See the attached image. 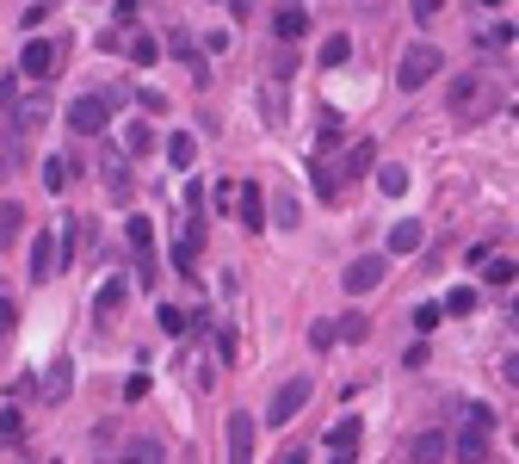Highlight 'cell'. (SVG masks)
<instances>
[{
  "label": "cell",
  "instance_id": "cell-1",
  "mask_svg": "<svg viewBox=\"0 0 519 464\" xmlns=\"http://www.w3.org/2000/svg\"><path fill=\"white\" fill-rule=\"evenodd\" d=\"M488 428H495L488 409H464V428L451 433V459L457 464H488Z\"/></svg>",
  "mask_w": 519,
  "mask_h": 464
},
{
  "label": "cell",
  "instance_id": "cell-2",
  "mask_svg": "<svg viewBox=\"0 0 519 464\" xmlns=\"http://www.w3.org/2000/svg\"><path fill=\"white\" fill-rule=\"evenodd\" d=\"M439 69H446V56H439L433 44H408V50H402V63H396V87H402V93H415V87H427Z\"/></svg>",
  "mask_w": 519,
  "mask_h": 464
},
{
  "label": "cell",
  "instance_id": "cell-3",
  "mask_svg": "<svg viewBox=\"0 0 519 464\" xmlns=\"http://www.w3.org/2000/svg\"><path fill=\"white\" fill-rule=\"evenodd\" d=\"M310 396H315V378H310V372L284 378V384H278V396H273V409H266V421H273V428H291V421L310 409Z\"/></svg>",
  "mask_w": 519,
  "mask_h": 464
},
{
  "label": "cell",
  "instance_id": "cell-4",
  "mask_svg": "<svg viewBox=\"0 0 519 464\" xmlns=\"http://www.w3.org/2000/svg\"><path fill=\"white\" fill-rule=\"evenodd\" d=\"M483 106H488V81L476 69H464V74H451L446 81V111L451 118H476Z\"/></svg>",
  "mask_w": 519,
  "mask_h": 464
},
{
  "label": "cell",
  "instance_id": "cell-5",
  "mask_svg": "<svg viewBox=\"0 0 519 464\" xmlns=\"http://www.w3.org/2000/svg\"><path fill=\"white\" fill-rule=\"evenodd\" d=\"M124 93H87V100H74L69 106V124L81 130V137H93V130H105L111 124V106H118Z\"/></svg>",
  "mask_w": 519,
  "mask_h": 464
},
{
  "label": "cell",
  "instance_id": "cell-6",
  "mask_svg": "<svg viewBox=\"0 0 519 464\" xmlns=\"http://www.w3.org/2000/svg\"><path fill=\"white\" fill-rule=\"evenodd\" d=\"M383 273H389V260H383V254H359V260H352V266L341 273L346 297H365V291H378V285H383Z\"/></svg>",
  "mask_w": 519,
  "mask_h": 464
},
{
  "label": "cell",
  "instance_id": "cell-7",
  "mask_svg": "<svg viewBox=\"0 0 519 464\" xmlns=\"http://www.w3.org/2000/svg\"><path fill=\"white\" fill-rule=\"evenodd\" d=\"M359 440H365V421H359V415L334 421V428H328V459H334V464H352V459H359Z\"/></svg>",
  "mask_w": 519,
  "mask_h": 464
},
{
  "label": "cell",
  "instance_id": "cell-8",
  "mask_svg": "<svg viewBox=\"0 0 519 464\" xmlns=\"http://www.w3.org/2000/svg\"><path fill=\"white\" fill-rule=\"evenodd\" d=\"M32 285H50V273H62V242H50V229H37V242H32Z\"/></svg>",
  "mask_w": 519,
  "mask_h": 464
},
{
  "label": "cell",
  "instance_id": "cell-9",
  "mask_svg": "<svg viewBox=\"0 0 519 464\" xmlns=\"http://www.w3.org/2000/svg\"><path fill=\"white\" fill-rule=\"evenodd\" d=\"M235 217H242L247 229H266V223H273V217H266V192H260L254 179H242V186H235Z\"/></svg>",
  "mask_w": 519,
  "mask_h": 464
},
{
  "label": "cell",
  "instance_id": "cell-10",
  "mask_svg": "<svg viewBox=\"0 0 519 464\" xmlns=\"http://www.w3.org/2000/svg\"><path fill=\"white\" fill-rule=\"evenodd\" d=\"M451 459V440H446V428H427V433H415V446H408V464H446Z\"/></svg>",
  "mask_w": 519,
  "mask_h": 464
},
{
  "label": "cell",
  "instance_id": "cell-11",
  "mask_svg": "<svg viewBox=\"0 0 519 464\" xmlns=\"http://www.w3.org/2000/svg\"><path fill=\"white\" fill-rule=\"evenodd\" d=\"M19 74H32V81H50V74H56V44L32 37V44H25V56H19Z\"/></svg>",
  "mask_w": 519,
  "mask_h": 464
},
{
  "label": "cell",
  "instance_id": "cell-12",
  "mask_svg": "<svg viewBox=\"0 0 519 464\" xmlns=\"http://www.w3.org/2000/svg\"><path fill=\"white\" fill-rule=\"evenodd\" d=\"M43 402H69V391H74V359H50V372H43Z\"/></svg>",
  "mask_w": 519,
  "mask_h": 464
},
{
  "label": "cell",
  "instance_id": "cell-13",
  "mask_svg": "<svg viewBox=\"0 0 519 464\" xmlns=\"http://www.w3.org/2000/svg\"><path fill=\"white\" fill-rule=\"evenodd\" d=\"M229 464H254V421H247V409L229 415Z\"/></svg>",
  "mask_w": 519,
  "mask_h": 464
},
{
  "label": "cell",
  "instance_id": "cell-14",
  "mask_svg": "<svg viewBox=\"0 0 519 464\" xmlns=\"http://www.w3.org/2000/svg\"><path fill=\"white\" fill-rule=\"evenodd\" d=\"M310 32V6H273V37L278 44H297Z\"/></svg>",
  "mask_w": 519,
  "mask_h": 464
},
{
  "label": "cell",
  "instance_id": "cell-15",
  "mask_svg": "<svg viewBox=\"0 0 519 464\" xmlns=\"http://www.w3.org/2000/svg\"><path fill=\"white\" fill-rule=\"evenodd\" d=\"M371 168H378V143H371V137H359V143L346 149V161L334 168V179H341V174H346V179H365Z\"/></svg>",
  "mask_w": 519,
  "mask_h": 464
},
{
  "label": "cell",
  "instance_id": "cell-16",
  "mask_svg": "<svg viewBox=\"0 0 519 464\" xmlns=\"http://www.w3.org/2000/svg\"><path fill=\"white\" fill-rule=\"evenodd\" d=\"M111 464H168V452H161V440H149V433H130L124 440V452Z\"/></svg>",
  "mask_w": 519,
  "mask_h": 464
},
{
  "label": "cell",
  "instance_id": "cell-17",
  "mask_svg": "<svg viewBox=\"0 0 519 464\" xmlns=\"http://www.w3.org/2000/svg\"><path fill=\"white\" fill-rule=\"evenodd\" d=\"M198 248H205V229H198V217H192V229H186V236L173 242V266H179L186 279L198 273Z\"/></svg>",
  "mask_w": 519,
  "mask_h": 464
},
{
  "label": "cell",
  "instance_id": "cell-18",
  "mask_svg": "<svg viewBox=\"0 0 519 464\" xmlns=\"http://www.w3.org/2000/svg\"><path fill=\"white\" fill-rule=\"evenodd\" d=\"M124 297H130V285H124V279H105V285L93 291V316H100V322H111L118 310H124Z\"/></svg>",
  "mask_w": 519,
  "mask_h": 464
},
{
  "label": "cell",
  "instance_id": "cell-19",
  "mask_svg": "<svg viewBox=\"0 0 519 464\" xmlns=\"http://www.w3.org/2000/svg\"><path fill=\"white\" fill-rule=\"evenodd\" d=\"M124 236H130V248H137L142 266H155V223H149V217H130V229H124Z\"/></svg>",
  "mask_w": 519,
  "mask_h": 464
},
{
  "label": "cell",
  "instance_id": "cell-20",
  "mask_svg": "<svg viewBox=\"0 0 519 464\" xmlns=\"http://www.w3.org/2000/svg\"><path fill=\"white\" fill-rule=\"evenodd\" d=\"M420 242H427V229H420L415 217H402V223H396V229H389V254H415Z\"/></svg>",
  "mask_w": 519,
  "mask_h": 464
},
{
  "label": "cell",
  "instance_id": "cell-21",
  "mask_svg": "<svg viewBox=\"0 0 519 464\" xmlns=\"http://www.w3.org/2000/svg\"><path fill=\"white\" fill-rule=\"evenodd\" d=\"M260 111H266V124H284L291 111H284V87L278 81H260Z\"/></svg>",
  "mask_w": 519,
  "mask_h": 464
},
{
  "label": "cell",
  "instance_id": "cell-22",
  "mask_svg": "<svg viewBox=\"0 0 519 464\" xmlns=\"http://www.w3.org/2000/svg\"><path fill=\"white\" fill-rule=\"evenodd\" d=\"M19 236H25V211H19V205H0V254L13 248Z\"/></svg>",
  "mask_w": 519,
  "mask_h": 464
},
{
  "label": "cell",
  "instance_id": "cell-23",
  "mask_svg": "<svg viewBox=\"0 0 519 464\" xmlns=\"http://www.w3.org/2000/svg\"><path fill=\"white\" fill-rule=\"evenodd\" d=\"M346 56H352V37H346V32H334L328 44H322V69H341Z\"/></svg>",
  "mask_w": 519,
  "mask_h": 464
},
{
  "label": "cell",
  "instance_id": "cell-24",
  "mask_svg": "<svg viewBox=\"0 0 519 464\" xmlns=\"http://www.w3.org/2000/svg\"><path fill=\"white\" fill-rule=\"evenodd\" d=\"M69 168H74V161H62V155H50V161H43V192H62V186H69Z\"/></svg>",
  "mask_w": 519,
  "mask_h": 464
},
{
  "label": "cell",
  "instance_id": "cell-25",
  "mask_svg": "<svg viewBox=\"0 0 519 464\" xmlns=\"http://www.w3.org/2000/svg\"><path fill=\"white\" fill-rule=\"evenodd\" d=\"M334 341H341V322H310V347L315 353H328Z\"/></svg>",
  "mask_w": 519,
  "mask_h": 464
},
{
  "label": "cell",
  "instance_id": "cell-26",
  "mask_svg": "<svg viewBox=\"0 0 519 464\" xmlns=\"http://www.w3.org/2000/svg\"><path fill=\"white\" fill-rule=\"evenodd\" d=\"M446 310H451V316H470V310H476V291H470V285H451L446 291Z\"/></svg>",
  "mask_w": 519,
  "mask_h": 464
},
{
  "label": "cell",
  "instance_id": "cell-27",
  "mask_svg": "<svg viewBox=\"0 0 519 464\" xmlns=\"http://www.w3.org/2000/svg\"><path fill=\"white\" fill-rule=\"evenodd\" d=\"M192 155H198V143H192V137L179 130V137L168 143V161H173V168H192Z\"/></svg>",
  "mask_w": 519,
  "mask_h": 464
},
{
  "label": "cell",
  "instance_id": "cell-28",
  "mask_svg": "<svg viewBox=\"0 0 519 464\" xmlns=\"http://www.w3.org/2000/svg\"><path fill=\"white\" fill-rule=\"evenodd\" d=\"M378 186L389 198H402V192H408V168H378Z\"/></svg>",
  "mask_w": 519,
  "mask_h": 464
},
{
  "label": "cell",
  "instance_id": "cell-29",
  "mask_svg": "<svg viewBox=\"0 0 519 464\" xmlns=\"http://www.w3.org/2000/svg\"><path fill=\"white\" fill-rule=\"evenodd\" d=\"M273 223L297 229V198H291V192H278V198H273Z\"/></svg>",
  "mask_w": 519,
  "mask_h": 464
},
{
  "label": "cell",
  "instance_id": "cell-30",
  "mask_svg": "<svg viewBox=\"0 0 519 464\" xmlns=\"http://www.w3.org/2000/svg\"><path fill=\"white\" fill-rule=\"evenodd\" d=\"M149 143H155L149 124H124V149H130V155H149Z\"/></svg>",
  "mask_w": 519,
  "mask_h": 464
},
{
  "label": "cell",
  "instance_id": "cell-31",
  "mask_svg": "<svg viewBox=\"0 0 519 464\" xmlns=\"http://www.w3.org/2000/svg\"><path fill=\"white\" fill-rule=\"evenodd\" d=\"M130 56H137L142 69H155V63H161V44H155V37H137V44H130Z\"/></svg>",
  "mask_w": 519,
  "mask_h": 464
},
{
  "label": "cell",
  "instance_id": "cell-32",
  "mask_svg": "<svg viewBox=\"0 0 519 464\" xmlns=\"http://www.w3.org/2000/svg\"><path fill=\"white\" fill-rule=\"evenodd\" d=\"M105 168H111V198H130V174H124V161H118V155H111V161H105Z\"/></svg>",
  "mask_w": 519,
  "mask_h": 464
},
{
  "label": "cell",
  "instance_id": "cell-33",
  "mask_svg": "<svg viewBox=\"0 0 519 464\" xmlns=\"http://www.w3.org/2000/svg\"><path fill=\"white\" fill-rule=\"evenodd\" d=\"M488 273V285H514L519 279V260H495V266H483Z\"/></svg>",
  "mask_w": 519,
  "mask_h": 464
},
{
  "label": "cell",
  "instance_id": "cell-34",
  "mask_svg": "<svg viewBox=\"0 0 519 464\" xmlns=\"http://www.w3.org/2000/svg\"><path fill=\"white\" fill-rule=\"evenodd\" d=\"M142 396H149V372H130L124 378V402H142Z\"/></svg>",
  "mask_w": 519,
  "mask_h": 464
},
{
  "label": "cell",
  "instance_id": "cell-35",
  "mask_svg": "<svg viewBox=\"0 0 519 464\" xmlns=\"http://www.w3.org/2000/svg\"><path fill=\"white\" fill-rule=\"evenodd\" d=\"M168 50H173V56H186V63L198 56V44H192V32H173V37H168Z\"/></svg>",
  "mask_w": 519,
  "mask_h": 464
},
{
  "label": "cell",
  "instance_id": "cell-36",
  "mask_svg": "<svg viewBox=\"0 0 519 464\" xmlns=\"http://www.w3.org/2000/svg\"><path fill=\"white\" fill-rule=\"evenodd\" d=\"M439 316H446L439 304H420V310H415V328H420V334H427V328H439Z\"/></svg>",
  "mask_w": 519,
  "mask_h": 464
},
{
  "label": "cell",
  "instance_id": "cell-37",
  "mask_svg": "<svg viewBox=\"0 0 519 464\" xmlns=\"http://www.w3.org/2000/svg\"><path fill=\"white\" fill-rule=\"evenodd\" d=\"M186 322H192V316H186V310H173V304L161 310V328H168V334H186Z\"/></svg>",
  "mask_w": 519,
  "mask_h": 464
},
{
  "label": "cell",
  "instance_id": "cell-38",
  "mask_svg": "<svg viewBox=\"0 0 519 464\" xmlns=\"http://www.w3.org/2000/svg\"><path fill=\"white\" fill-rule=\"evenodd\" d=\"M13 328H19V304H13V297H0V334H13Z\"/></svg>",
  "mask_w": 519,
  "mask_h": 464
},
{
  "label": "cell",
  "instance_id": "cell-39",
  "mask_svg": "<svg viewBox=\"0 0 519 464\" xmlns=\"http://www.w3.org/2000/svg\"><path fill=\"white\" fill-rule=\"evenodd\" d=\"M341 334H346V341H365V334H371V322H365V316H346Z\"/></svg>",
  "mask_w": 519,
  "mask_h": 464
},
{
  "label": "cell",
  "instance_id": "cell-40",
  "mask_svg": "<svg viewBox=\"0 0 519 464\" xmlns=\"http://www.w3.org/2000/svg\"><path fill=\"white\" fill-rule=\"evenodd\" d=\"M483 44H495V50H507V44H514V25H488V32H483Z\"/></svg>",
  "mask_w": 519,
  "mask_h": 464
},
{
  "label": "cell",
  "instance_id": "cell-41",
  "mask_svg": "<svg viewBox=\"0 0 519 464\" xmlns=\"http://www.w3.org/2000/svg\"><path fill=\"white\" fill-rule=\"evenodd\" d=\"M278 464H303V446H284V459Z\"/></svg>",
  "mask_w": 519,
  "mask_h": 464
},
{
  "label": "cell",
  "instance_id": "cell-42",
  "mask_svg": "<svg viewBox=\"0 0 519 464\" xmlns=\"http://www.w3.org/2000/svg\"><path fill=\"white\" fill-rule=\"evenodd\" d=\"M514 316H519V297H514Z\"/></svg>",
  "mask_w": 519,
  "mask_h": 464
}]
</instances>
